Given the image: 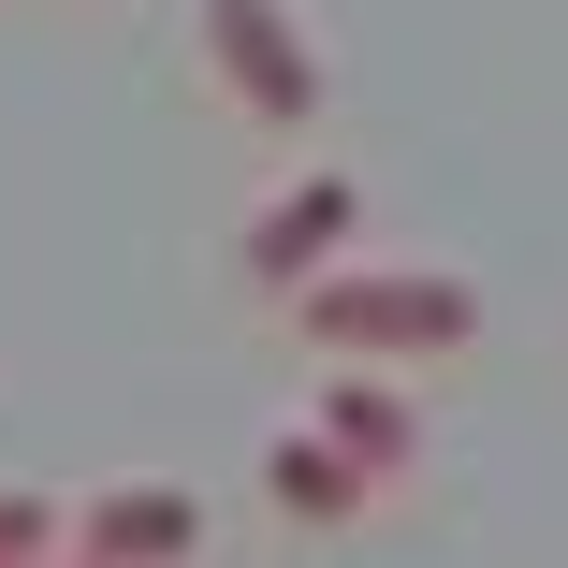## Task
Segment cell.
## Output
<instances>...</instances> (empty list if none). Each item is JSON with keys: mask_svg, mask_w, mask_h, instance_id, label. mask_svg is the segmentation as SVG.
<instances>
[{"mask_svg": "<svg viewBox=\"0 0 568 568\" xmlns=\"http://www.w3.org/2000/svg\"><path fill=\"white\" fill-rule=\"evenodd\" d=\"M292 321L321 335L335 365H408V351H467L481 292L437 277V263H335L321 292H292Z\"/></svg>", "mask_w": 568, "mask_h": 568, "instance_id": "6da1fadb", "label": "cell"}, {"mask_svg": "<svg viewBox=\"0 0 568 568\" xmlns=\"http://www.w3.org/2000/svg\"><path fill=\"white\" fill-rule=\"evenodd\" d=\"M351 219H365V190H351V175H292V190L248 219V234H234V263H248L263 292H321L335 263H351Z\"/></svg>", "mask_w": 568, "mask_h": 568, "instance_id": "7a4b0ae2", "label": "cell"}, {"mask_svg": "<svg viewBox=\"0 0 568 568\" xmlns=\"http://www.w3.org/2000/svg\"><path fill=\"white\" fill-rule=\"evenodd\" d=\"M204 59L234 73V102H263V118H306L321 102V44L292 30V0H204Z\"/></svg>", "mask_w": 568, "mask_h": 568, "instance_id": "3957f363", "label": "cell"}, {"mask_svg": "<svg viewBox=\"0 0 568 568\" xmlns=\"http://www.w3.org/2000/svg\"><path fill=\"white\" fill-rule=\"evenodd\" d=\"M321 437H335V452H351V467H365V481H394V467H408V452H423V423H408V394H394L379 365H335V379H321Z\"/></svg>", "mask_w": 568, "mask_h": 568, "instance_id": "5b68a950", "label": "cell"}, {"mask_svg": "<svg viewBox=\"0 0 568 568\" xmlns=\"http://www.w3.org/2000/svg\"><path fill=\"white\" fill-rule=\"evenodd\" d=\"M44 539H59L44 496H0V568H44Z\"/></svg>", "mask_w": 568, "mask_h": 568, "instance_id": "52a82bcc", "label": "cell"}, {"mask_svg": "<svg viewBox=\"0 0 568 568\" xmlns=\"http://www.w3.org/2000/svg\"><path fill=\"white\" fill-rule=\"evenodd\" d=\"M263 496H277L292 525H351V510H365V467L306 423V437H277V452H263Z\"/></svg>", "mask_w": 568, "mask_h": 568, "instance_id": "8992f818", "label": "cell"}, {"mask_svg": "<svg viewBox=\"0 0 568 568\" xmlns=\"http://www.w3.org/2000/svg\"><path fill=\"white\" fill-rule=\"evenodd\" d=\"M88 568H175V554H204V510L175 496V481H132V496H88Z\"/></svg>", "mask_w": 568, "mask_h": 568, "instance_id": "277c9868", "label": "cell"}, {"mask_svg": "<svg viewBox=\"0 0 568 568\" xmlns=\"http://www.w3.org/2000/svg\"><path fill=\"white\" fill-rule=\"evenodd\" d=\"M44 568H88V554H44Z\"/></svg>", "mask_w": 568, "mask_h": 568, "instance_id": "ba28073f", "label": "cell"}]
</instances>
